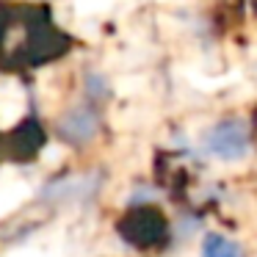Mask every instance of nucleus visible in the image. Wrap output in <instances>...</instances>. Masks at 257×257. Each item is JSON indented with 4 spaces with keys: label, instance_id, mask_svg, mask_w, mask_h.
<instances>
[{
    "label": "nucleus",
    "instance_id": "nucleus-1",
    "mask_svg": "<svg viewBox=\"0 0 257 257\" xmlns=\"http://www.w3.org/2000/svg\"><path fill=\"white\" fill-rule=\"evenodd\" d=\"M249 147H251L249 124L243 119H221L213 127H207L205 136H202V150L224 163H235L240 158H246Z\"/></svg>",
    "mask_w": 257,
    "mask_h": 257
},
{
    "label": "nucleus",
    "instance_id": "nucleus-2",
    "mask_svg": "<svg viewBox=\"0 0 257 257\" xmlns=\"http://www.w3.org/2000/svg\"><path fill=\"white\" fill-rule=\"evenodd\" d=\"M97 130H100V113L89 102H78V105L67 108L56 122L58 139L72 147H86L89 141H94Z\"/></svg>",
    "mask_w": 257,
    "mask_h": 257
},
{
    "label": "nucleus",
    "instance_id": "nucleus-3",
    "mask_svg": "<svg viewBox=\"0 0 257 257\" xmlns=\"http://www.w3.org/2000/svg\"><path fill=\"white\" fill-rule=\"evenodd\" d=\"M119 232L127 243L133 246H155L158 240L166 238V224L155 210H144V207H133L127 216L119 221Z\"/></svg>",
    "mask_w": 257,
    "mask_h": 257
},
{
    "label": "nucleus",
    "instance_id": "nucleus-4",
    "mask_svg": "<svg viewBox=\"0 0 257 257\" xmlns=\"http://www.w3.org/2000/svg\"><path fill=\"white\" fill-rule=\"evenodd\" d=\"M97 185L100 180L94 174H86V177H58L53 183L45 185L42 191V199L47 202H78V199H89L97 194Z\"/></svg>",
    "mask_w": 257,
    "mask_h": 257
},
{
    "label": "nucleus",
    "instance_id": "nucleus-5",
    "mask_svg": "<svg viewBox=\"0 0 257 257\" xmlns=\"http://www.w3.org/2000/svg\"><path fill=\"white\" fill-rule=\"evenodd\" d=\"M202 257H243V249L221 232H207L202 238Z\"/></svg>",
    "mask_w": 257,
    "mask_h": 257
},
{
    "label": "nucleus",
    "instance_id": "nucleus-6",
    "mask_svg": "<svg viewBox=\"0 0 257 257\" xmlns=\"http://www.w3.org/2000/svg\"><path fill=\"white\" fill-rule=\"evenodd\" d=\"M86 89H89L91 102H100L102 97L108 94V83H105V78H102V75H97V72H89V78H86Z\"/></svg>",
    "mask_w": 257,
    "mask_h": 257
}]
</instances>
